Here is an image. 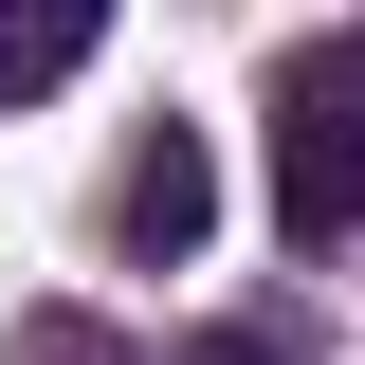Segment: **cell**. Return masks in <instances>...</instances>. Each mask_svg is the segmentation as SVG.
Returning <instances> with one entry per match:
<instances>
[{"instance_id": "7a4b0ae2", "label": "cell", "mask_w": 365, "mask_h": 365, "mask_svg": "<svg viewBox=\"0 0 365 365\" xmlns=\"http://www.w3.org/2000/svg\"><path fill=\"white\" fill-rule=\"evenodd\" d=\"M201 220H220L201 128H128V165H110V237H128V256H201Z\"/></svg>"}, {"instance_id": "3957f363", "label": "cell", "mask_w": 365, "mask_h": 365, "mask_svg": "<svg viewBox=\"0 0 365 365\" xmlns=\"http://www.w3.org/2000/svg\"><path fill=\"white\" fill-rule=\"evenodd\" d=\"M91 37H110V0H0V110L55 73H91Z\"/></svg>"}, {"instance_id": "6da1fadb", "label": "cell", "mask_w": 365, "mask_h": 365, "mask_svg": "<svg viewBox=\"0 0 365 365\" xmlns=\"http://www.w3.org/2000/svg\"><path fill=\"white\" fill-rule=\"evenodd\" d=\"M274 220L292 237H347L365 220V55L347 37L274 55Z\"/></svg>"}, {"instance_id": "277c9868", "label": "cell", "mask_w": 365, "mask_h": 365, "mask_svg": "<svg viewBox=\"0 0 365 365\" xmlns=\"http://www.w3.org/2000/svg\"><path fill=\"white\" fill-rule=\"evenodd\" d=\"M182 365H274V347H256V329H201V347H182Z\"/></svg>"}]
</instances>
